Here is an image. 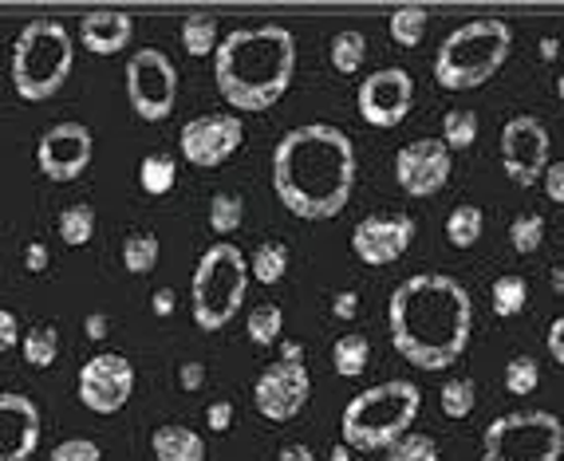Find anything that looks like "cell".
<instances>
[{
	"label": "cell",
	"instance_id": "obj_21",
	"mask_svg": "<svg viewBox=\"0 0 564 461\" xmlns=\"http://www.w3.org/2000/svg\"><path fill=\"white\" fill-rule=\"evenodd\" d=\"M367 364H371V344H367V335L344 332L336 344H332V367H336V374H344V379L364 374Z\"/></svg>",
	"mask_w": 564,
	"mask_h": 461
},
{
	"label": "cell",
	"instance_id": "obj_13",
	"mask_svg": "<svg viewBox=\"0 0 564 461\" xmlns=\"http://www.w3.org/2000/svg\"><path fill=\"white\" fill-rule=\"evenodd\" d=\"M356 107L371 127H399L415 107V79L406 68H379L359 83Z\"/></svg>",
	"mask_w": 564,
	"mask_h": 461
},
{
	"label": "cell",
	"instance_id": "obj_18",
	"mask_svg": "<svg viewBox=\"0 0 564 461\" xmlns=\"http://www.w3.org/2000/svg\"><path fill=\"white\" fill-rule=\"evenodd\" d=\"M41 406L21 391H0V461H28L41 446Z\"/></svg>",
	"mask_w": 564,
	"mask_h": 461
},
{
	"label": "cell",
	"instance_id": "obj_22",
	"mask_svg": "<svg viewBox=\"0 0 564 461\" xmlns=\"http://www.w3.org/2000/svg\"><path fill=\"white\" fill-rule=\"evenodd\" d=\"M249 273H253V280H261V285H280L288 273L285 241H261V245L253 249V256H249Z\"/></svg>",
	"mask_w": 564,
	"mask_h": 461
},
{
	"label": "cell",
	"instance_id": "obj_14",
	"mask_svg": "<svg viewBox=\"0 0 564 461\" xmlns=\"http://www.w3.org/2000/svg\"><path fill=\"white\" fill-rule=\"evenodd\" d=\"M312 399V374L304 364H268L253 387V406L268 423H292Z\"/></svg>",
	"mask_w": 564,
	"mask_h": 461
},
{
	"label": "cell",
	"instance_id": "obj_49",
	"mask_svg": "<svg viewBox=\"0 0 564 461\" xmlns=\"http://www.w3.org/2000/svg\"><path fill=\"white\" fill-rule=\"evenodd\" d=\"M277 461H316V450L304 442H288V446H280Z\"/></svg>",
	"mask_w": 564,
	"mask_h": 461
},
{
	"label": "cell",
	"instance_id": "obj_4",
	"mask_svg": "<svg viewBox=\"0 0 564 461\" xmlns=\"http://www.w3.org/2000/svg\"><path fill=\"white\" fill-rule=\"evenodd\" d=\"M418 406H423V391L411 379H387V383L367 387L344 406L339 438L359 453L391 450L403 434H411Z\"/></svg>",
	"mask_w": 564,
	"mask_h": 461
},
{
	"label": "cell",
	"instance_id": "obj_42",
	"mask_svg": "<svg viewBox=\"0 0 564 461\" xmlns=\"http://www.w3.org/2000/svg\"><path fill=\"white\" fill-rule=\"evenodd\" d=\"M544 194H549V201H556V206H564V162H549V170H544Z\"/></svg>",
	"mask_w": 564,
	"mask_h": 461
},
{
	"label": "cell",
	"instance_id": "obj_23",
	"mask_svg": "<svg viewBox=\"0 0 564 461\" xmlns=\"http://www.w3.org/2000/svg\"><path fill=\"white\" fill-rule=\"evenodd\" d=\"M221 36H218V16H209V12H189L182 20V48L189 56H209V51H218Z\"/></svg>",
	"mask_w": 564,
	"mask_h": 461
},
{
	"label": "cell",
	"instance_id": "obj_3",
	"mask_svg": "<svg viewBox=\"0 0 564 461\" xmlns=\"http://www.w3.org/2000/svg\"><path fill=\"white\" fill-rule=\"evenodd\" d=\"M214 56V83L233 111H268L297 76V36L280 24L226 32Z\"/></svg>",
	"mask_w": 564,
	"mask_h": 461
},
{
	"label": "cell",
	"instance_id": "obj_47",
	"mask_svg": "<svg viewBox=\"0 0 564 461\" xmlns=\"http://www.w3.org/2000/svg\"><path fill=\"white\" fill-rule=\"evenodd\" d=\"M544 344H549V355L564 367V315H556L553 324H549V339Z\"/></svg>",
	"mask_w": 564,
	"mask_h": 461
},
{
	"label": "cell",
	"instance_id": "obj_19",
	"mask_svg": "<svg viewBox=\"0 0 564 461\" xmlns=\"http://www.w3.org/2000/svg\"><path fill=\"white\" fill-rule=\"evenodd\" d=\"M135 36V20L119 9H95L80 20V44L95 56H115Z\"/></svg>",
	"mask_w": 564,
	"mask_h": 461
},
{
	"label": "cell",
	"instance_id": "obj_46",
	"mask_svg": "<svg viewBox=\"0 0 564 461\" xmlns=\"http://www.w3.org/2000/svg\"><path fill=\"white\" fill-rule=\"evenodd\" d=\"M202 383H206V367H202L198 359L179 367V387H182V391H198Z\"/></svg>",
	"mask_w": 564,
	"mask_h": 461
},
{
	"label": "cell",
	"instance_id": "obj_6",
	"mask_svg": "<svg viewBox=\"0 0 564 461\" xmlns=\"http://www.w3.org/2000/svg\"><path fill=\"white\" fill-rule=\"evenodd\" d=\"M76 64V39L60 20L36 16L12 39V88L28 103H44L68 83Z\"/></svg>",
	"mask_w": 564,
	"mask_h": 461
},
{
	"label": "cell",
	"instance_id": "obj_20",
	"mask_svg": "<svg viewBox=\"0 0 564 461\" xmlns=\"http://www.w3.org/2000/svg\"><path fill=\"white\" fill-rule=\"evenodd\" d=\"M150 450L159 461H206V438L182 423H166L150 434Z\"/></svg>",
	"mask_w": 564,
	"mask_h": 461
},
{
	"label": "cell",
	"instance_id": "obj_45",
	"mask_svg": "<svg viewBox=\"0 0 564 461\" xmlns=\"http://www.w3.org/2000/svg\"><path fill=\"white\" fill-rule=\"evenodd\" d=\"M174 304H179V292H174V288H154V296H150V312L159 315V320L174 315Z\"/></svg>",
	"mask_w": 564,
	"mask_h": 461
},
{
	"label": "cell",
	"instance_id": "obj_31",
	"mask_svg": "<svg viewBox=\"0 0 564 461\" xmlns=\"http://www.w3.org/2000/svg\"><path fill=\"white\" fill-rule=\"evenodd\" d=\"M426 24H430V12H426L423 4L395 9V12H391V39H395V44H403V48H415V44H423Z\"/></svg>",
	"mask_w": 564,
	"mask_h": 461
},
{
	"label": "cell",
	"instance_id": "obj_34",
	"mask_svg": "<svg viewBox=\"0 0 564 461\" xmlns=\"http://www.w3.org/2000/svg\"><path fill=\"white\" fill-rule=\"evenodd\" d=\"M123 265H127V273H135V276L150 273V268L159 265V237L130 233L127 241H123Z\"/></svg>",
	"mask_w": 564,
	"mask_h": 461
},
{
	"label": "cell",
	"instance_id": "obj_33",
	"mask_svg": "<svg viewBox=\"0 0 564 461\" xmlns=\"http://www.w3.org/2000/svg\"><path fill=\"white\" fill-rule=\"evenodd\" d=\"M502 383L509 394H517V399H525V394H533L537 387H541V367H537L533 355H514L509 364H505L502 371Z\"/></svg>",
	"mask_w": 564,
	"mask_h": 461
},
{
	"label": "cell",
	"instance_id": "obj_35",
	"mask_svg": "<svg viewBox=\"0 0 564 461\" xmlns=\"http://www.w3.org/2000/svg\"><path fill=\"white\" fill-rule=\"evenodd\" d=\"M241 217H245V201H241L238 194L221 189V194L209 197V229H214L218 237L233 233V229L241 226Z\"/></svg>",
	"mask_w": 564,
	"mask_h": 461
},
{
	"label": "cell",
	"instance_id": "obj_32",
	"mask_svg": "<svg viewBox=\"0 0 564 461\" xmlns=\"http://www.w3.org/2000/svg\"><path fill=\"white\" fill-rule=\"evenodd\" d=\"M280 327H285V312H280V304H273V300H265V304H257L253 312H249V339L257 347H268L280 339Z\"/></svg>",
	"mask_w": 564,
	"mask_h": 461
},
{
	"label": "cell",
	"instance_id": "obj_24",
	"mask_svg": "<svg viewBox=\"0 0 564 461\" xmlns=\"http://www.w3.org/2000/svg\"><path fill=\"white\" fill-rule=\"evenodd\" d=\"M485 233V217L477 206H454L446 217V237L454 249H474Z\"/></svg>",
	"mask_w": 564,
	"mask_h": 461
},
{
	"label": "cell",
	"instance_id": "obj_51",
	"mask_svg": "<svg viewBox=\"0 0 564 461\" xmlns=\"http://www.w3.org/2000/svg\"><path fill=\"white\" fill-rule=\"evenodd\" d=\"M556 51H561V39H556V36H544L541 39V59H553Z\"/></svg>",
	"mask_w": 564,
	"mask_h": 461
},
{
	"label": "cell",
	"instance_id": "obj_7",
	"mask_svg": "<svg viewBox=\"0 0 564 461\" xmlns=\"http://www.w3.org/2000/svg\"><path fill=\"white\" fill-rule=\"evenodd\" d=\"M249 292V261L238 245L218 241L206 249L194 268V285H189V304H194V324L202 332H218L233 315L241 312Z\"/></svg>",
	"mask_w": 564,
	"mask_h": 461
},
{
	"label": "cell",
	"instance_id": "obj_12",
	"mask_svg": "<svg viewBox=\"0 0 564 461\" xmlns=\"http://www.w3.org/2000/svg\"><path fill=\"white\" fill-rule=\"evenodd\" d=\"M76 391L91 414H119L135 394V367L115 351L91 355L76 374Z\"/></svg>",
	"mask_w": 564,
	"mask_h": 461
},
{
	"label": "cell",
	"instance_id": "obj_37",
	"mask_svg": "<svg viewBox=\"0 0 564 461\" xmlns=\"http://www.w3.org/2000/svg\"><path fill=\"white\" fill-rule=\"evenodd\" d=\"M509 245L525 256L537 253V249L544 245V217L541 214H517L514 221H509Z\"/></svg>",
	"mask_w": 564,
	"mask_h": 461
},
{
	"label": "cell",
	"instance_id": "obj_44",
	"mask_svg": "<svg viewBox=\"0 0 564 461\" xmlns=\"http://www.w3.org/2000/svg\"><path fill=\"white\" fill-rule=\"evenodd\" d=\"M332 315H336V320H356V315H359V292H352V288H347V292L332 296Z\"/></svg>",
	"mask_w": 564,
	"mask_h": 461
},
{
	"label": "cell",
	"instance_id": "obj_48",
	"mask_svg": "<svg viewBox=\"0 0 564 461\" xmlns=\"http://www.w3.org/2000/svg\"><path fill=\"white\" fill-rule=\"evenodd\" d=\"M111 332V320L103 312H91L88 320H83V335H88L91 344H100V339H107Z\"/></svg>",
	"mask_w": 564,
	"mask_h": 461
},
{
	"label": "cell",
	"instance_id": "obj_9",
	"mask_svg": "<svg viewBox=\"0 0 564 461\" xmlns=\"http://www.w3.org/2000/svg\"><path fill=\"white\" fill-rule=\"evenodd\" d=\"M127 99L130 111L147 123H162L179 103V68L162 48H139L127 59Z\"/></svg>",
	"mask_w": 564,
	"mask_h": 461
},
{
	"label": "cell",
	"instance_id": "obj_43",
	"mask_svg": "<svg viewBox=\"0 0 564 461\" xmlns=\"http://www.w3.org/2000/svg\"><path fill=\"white\" fill-rule=\"evenodd\" d=\"M48 265H51V249L44 245V241H28V249H24V268H28V273H44Z\"/></svg>",
	"mask_w": 564,
	"mask_h": 461
},
{
	"label": "cell",
	"instance_id": "obj_29",
	"mask_svg": "<svg viewBox=\"0 0 564 461\" xmlns=\"http://www.w3.org/2000/svg\"><path fill=\"white\" fill-rule=\"evenodd\" d=\"M438 403H442L446 418H470L477 406V387L474 379H465V374H454V379H446L442 391H438Z\"/></svg>",
	"mask_w": 564,
	"mask_h": 461
},
{
	"label": "cell",
	"instance_id": "obj_54",
	"mask_svg": "<svg viewBox=\"0 0 564 461\" xmlns=\"http://www.w3.org/2000/svg\"><path fill=\"white\" fill-rule=\"evenodd\" d=\"M556 95H561V99H564V76H561V79H556Z\"/></svg>",
	"mask_w": 564,
	"mask_h": 461
},
{
	"label": "cell",
	"instance_id": "obj_28",
	"mask_svg": "<svg viewBox=\"0 0 564 461\" xmlns=\"http://www.w3.org/2000/svg\"><path fill=\"white\" fill-rule=\"evenodd\" d=\"M21 355H24V364H32V367H51L56 364V355H60V332L51 324L28 327V335L21 339Z\"/></svg>",
	"mask_w": 564,
	"mask_h": 461
},
{
	"label": "cell",
	"instance_id": "obj_25",
	"mask_svg": "<svg viewBox=\"0 0 564 461\" xmlns=\"http://www.w3.org/2000/svg\"><path fill=\"white\" fill-rule=\"evenodd\" d=\"M327 56H332V68L339 71V76H352V71L364 68L367 59V36L356 28H344L332 36V48H327Z\"/></svg>",
	"mask_w": 564,
	"mask_h": 461
},
{
	"label": "cell",
	"instance_id": "obj_30",
	"mask_svg": "<svg viewBox=\"0 0 564 461\" xmlns=\"http://www.w3.org/2000/svg\"><path fill=\"white\" fill-rule=\"evenodd\" d=\"M91 237H95V209L88 201H76V206L60 209V241L71 249L88 245Z\"/></svg>",
	"mask_w": 564,
	"mask_h": 461
},
{
	"label": "cell",
	"instance_id": "obj_5",
	"mask_svg": "<svg viewBox=\"0 0 564 461\" xmlns=\"http://www.w3.org/2000/svg\"><path fill=\"white\" fill-rule=\"evenodd\" d=\"M514 51V28L497 16H477L458 24L438 44L435 79L446 91H474L502 71V64Z\"/></svg>",
	"mask_w": 564,
	"mask_h": 461
},
{
	"label": "cell",
	"instance_id": "obj_11",
	"mask_svg": "<svg viewBox=\"0 0 564 461\" xmlns=\"http://www.w3.org/2000/svg\"><path fill=\"white\" fill-rule=\"evenodd\" d=\"M549 127L537 115H514L502 127V170L514 186H533L549 170Z\"/></svg>",
	"mask_w": 564,
	"mask_h": 461
},
{
	"label": "cell",
	"instance_id": "obj_16",
	"mask_svg": "<svg viewBox=\"0 0 564 461\" xmlns=\"http://www.w3.org/2000/svg\"><path fill=\"white\" fill-rule=\"evenodd\" d=\"M91 154H95V138L83 123H56L36 142V166L51 182H76L91 166Z\"/></svg>",
	"mask_w": 564,
	"mask_h": 461
},
{
	"label": "cell",
	"instance_id": "obj_1",
	"mask_svg": "<svg viewBox=\"0 0 564 461\" xmlns=\"http://www.w3.org/2000/svg\"><path fill=\"white\" fill-rule=\"evenodd\" d=\"M391 344L418 371H446L465 355L474 332V300L446 273H415L387 300Z\"/></svg>",
	"mask_w": 564,
	"mask_h": 461
},
{
	"label": "cell",
	"instance_id": "obj_38",
	"mask_svg": "<svg viewBox=\"0 0 564 461\" xmlns=\"http://www.w3.org/2000/svg\"><path fill=\"white\" fill-rule=\"evenodd\" d=\"M387 461H438V442L430 434H403L391 450H387Z\"/></svg>",
	"mask_w": 564,
	"mask_h": 461
},
{
	"label": "cell",
	"instance_id": "obj_39",
	"mask_svg": "<svg viewBox=\"0 0 564 461\" xmlns=\"http://www.w3.org/2000/svg\"><path fill=\"white\" fill-rule=\"evenodd\" d=\"M48 461H103V450L91 442V438H64V442L48 453Z\"/></svg>",
	"mask_w": 564,
	"mask_h": 461
},
{
	"label": "cell",
	"instance_id": "obj_8",
	"mask_svg": "<svg viewBox=\"0 0 564 461\" xmlns=\"http://www.w3.org/2000/svg\"><path fill=\"white\" fill-rule=\"evenodd\" d=\"M564 423L553 411L502 414L482 434V461H561Z\"/></svg>",
	"mask_w": 564,
	"mask_h": 461
},
{
	"label": "cell",
	"instance_id": "obj_40",
	"mask_svg": "<svg viewBox=\"0 0 564 461\" xmlns=\"http://www.w3.org/2000/svg\"><path fill=\"white\" fill-rule=\"evenodd\" d=\"M21 320L9 312V308H0V355L12 351V347H21Z\"/></svg>",
	"mask_w": 564,
	"mask_h": 461
},
{
	"label": "cell",
	"instance_id": "obj_36",
	"mask_svg": "<svg viewBox=\"0 0 564 461\" xmlns=\"http://www.w3.org/2000/svg\"><path fill=\"white\" fill-rule=\"evenodd\" d=\"M477 138V115L465 107H454L442 115V142L450 150H470Z\"/></svg>",
	"mask_w": 564,
	"mask_h": 461
},
{
	"label": "cell",
	"instance_id": "obj_17",
	"mask_svg": "<svg viewBox=\"0 0 564 461\" xmlns=\"http://www.w3.org/2000/svg\"><path fill=\"white\" fill-rule=\"evenodd\" d=\"M411 241H415V221L406 214H371L352 229V249L371 268L395 265Z\"/></svg>",
	"mask_w": 564,
	"mask_h": 461
},
{
	"label": "cell",
	"instance_id": "obj_27",
	"mask_svg": "<svg viewBox=\"0 0 564 461\" xmlns=\"http://www.w3.org/2000/svg\"><path fill=\"white\" fill-rule=\"evenodd\" d=\"M525 300H529V285H525V276L509 273V276H497L494 288H490V304L502 320H514V315L525 312Z\"/></svg>",
	"mask_w": 564,
	"mask_h": 461
},
{
	"label": "cell",
	"instance_id": "obj_26",
	"mask_svg": "<svg viewBox=\"0 0 564 461\" xmlns=\"http://www.w3.org/2000/svg\"><path fill=\"white\" fill-rule=\"evenodd\" d=\"M179 182V162L170 154H147L139 166V186L147 189L150 197H166Z\"/></svg>",
	"mask_w": 564,
	"mask_h": 461
},
{
	"label": "cell",
	"instance_id": "obj_50",
	"mask_svg": "<svg viewBox=\"0 0 564 461\" xmlns=\"http://www.w3.org/2000/svg\"><path fill=\"white\" fill-rule=\"evenodd\" d=\"M280 359H285V364H304V344H300V339H285V344H280Z\"/></svg>",
	"mask_w": 564,
	"mask_h": 461
},
{
	"label": "cell",
	"instance_id": "obj_2",
	"mask_svg": "<svg viewBox=\"0 0 564 461\" xmlns=\"http://www.w3.org/2000/svg\"><path fill=\"white\" fill-rule=\"evenodd\" d=\"M356 142L332 123L292 127L273 147V189L288 214L327 221L344 214L356 186Z\"/></svg>",
	"mask_w": 564,
	"mask_h": 461
},
{
	"label": "cell",
	"instance_id": "obj_52",
	"mask_svg": "<svg viewBox=\"0 0 564 461\" xmlns=\"http://www.w3.org/2000/svg\"><path fill=\"white\" fill-rule=\"evenodd\" d=\"M332 461H352V446H347V442L332 446Z\"/></svg>",
	"mask_w": 564,
	"mask_h": 461
},
{
	"label": "cell",
	"instance_id": "obj_41",
	"mask_svg": "<svg viewBox=\"0 0 564 461\" xmlns=\"http://www.w3.org/2000/svg\"><path fill=\"white\" fill-rule=\"evenodd\" d=\"M206 426H209V430L226 434L229 426H233V403H229V399H218V403H209L206 406Z\"/></svg>",
	"mask_w": 564,
	"mask_h": 461
},
{
	"label": "cell",
	"instance_id": "obj_53",
	"mask_svg": "<svg viewBox=\"0 0 564 461\" xmlns=\"http://www.w3.org/2000/svg\"><path fill=\"white\" fill-rule=\"evenodd\" d=\"M553 292H564V265L553 268Z\"/></svg>",
	"mask_w": 564,
	"mask_h": 461
},
{
	"label": "cell",
	"instance_id": "obj_10",
	"mask_svg": "<svg viewBox=\"0 0 564 461\" xmlns=\"http://www.w3.org/2000/svg\"><path fill=\"white\" fill-rule=\"evenodd\" d=\"M241 142H245V123H241V115H229V111L194 115L179 135L182 158L198 170H214L221 162H229L238 154Z\"/></svg>",
	"mask_w": 564,
	"mask_h": 461
},
{
	"label": "cell",
	"instance_id": "obj_15",
	"mask_svg": "<svg viewBox=\"0 0 564 461\" xmlns=\"http://www.w3.org/2000/svg\"><path fill=\"white\" fill-rule=\"evenodd\" d=\"M450 170H454V154L442 138H415L395 154V182L411 197H435L450 182Z\"/></svg>",
	"mask_w": 564,
	"mask_h": 461
}]
</instances>
